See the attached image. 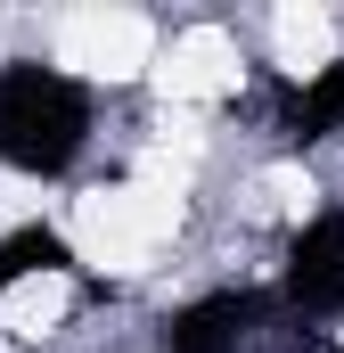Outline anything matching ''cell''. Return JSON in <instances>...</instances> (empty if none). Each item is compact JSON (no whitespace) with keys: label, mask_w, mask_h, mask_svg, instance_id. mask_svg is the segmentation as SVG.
Instances as JSON below:
<instances>
[{"label":"cell","mask_w":344,"mask_h":353,"mask_svg":"<svg viewBox=\"0 0 344 353\" xmlns=\"http://www.w3.org/2000/svg\"><path fill=\"white\" fill-rule=\"evenodd\" d=\"M189 222H197L189 181L131 157L123 173L83 181V189L66 197L58 239H66V255H74L83 271L115 279V288H131V279H156V271L172 263V247L189 239Z\"/></svg>","instance_id":"cell-1"},{"label":"cell","mask_w":344,"mask_h":353,"mask_svg":"<svg viewBox=\"0 0 344 353\" xmlns=\"http://www.w3.org/2000/svg\"><path fill=\"white\" fill-rule=\"evenodd\" d=\"M336 353H344V329H336Z\"/></svg>","instance_id":"cell-6"},{"label":"cell","mask_w":344,"mask_h":353,"mask_svg":"<svg viewBox=\"0 0 344 353\" xmlns=\"http://www.w3.org/2000/svg\"><path fill=\"white\" fill-rule=\"evenodd\" d=\"M41 50L83 90H148L156 58H164V25L140 8H66V17H50Z\"/></svg>","instance_id":"cell-3"},{"label":"cell","mask_w":344,"mask_h":353,"mask_svg":"<svg viewBox=\"0 0 344 353\" xmlns=\"http://www.w3.org/2000/svg\"><path fill=\"white\" fill-rule=\"evenodd\" d=\"M246 41L238 25H213V17H189L164 33V58L148 74V107H180V115H222L230 99H246Z\"/></svg>","instance_id":"cell-4"},{"label":"cell","mask_w":344,"mask_h":353,"mask_svg":"<svg viewBox=\"0 0 344 353\" xmlns=\"http://www.w3.org/2000/svg\"><path fill=\"white\" fill-rule=\"evenodd\" d=\"M90 148V90L58 66H8L0 74V173L50 181Z\"/></svg>","instance_id":"cell-2"},{"label":"cell","mask_w":344,"mask_h":353,"mask_svg":"<svg viewBox=\"0 0 344 353\" xmlns=\"http://www.w3.org/2000/svg\"><path fill=\"white\" fill-rule=\"evenodd\" d=\"M262 50H270V74L279 83H336L344 74V17L320 0H287L262 17Z\"/></svg>","instance_id":"cell-5"}]
</instances>
